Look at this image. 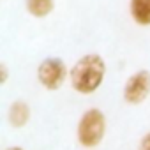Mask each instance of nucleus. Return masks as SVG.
Segmentation results:
<instances>
[{
  "label": "nucleus",
  "mask_w": 150,
  "mask_h": 150,
  "mask_svg": "<svg viewBox=\"0 0 150 150\" xmlns=\"http://www.w3.org/2000/svg\"><path fill=\"white\" fill-rule=\"evenodd\" d=\"M106 134V117L99 108L87 110L78 122V141L85 148L97 146Z\"/></svg>",
  "instance_id": "nucleus-2"
},
{
  "label": "nucleus",
  "mask_w": 150,
  "mask_h": 150,
  "mask_svg": "<svg viewBox=\"0 0 150 150\" xmlns=\"http://www.w3.org/2000/svg\"><path fill=\"white\" fill-rule=\"evenodd\" d=\"M0 72H2V80H0V83H6L7 81V67H6V64L0 65Z\"/></svg>",
  "instance_id": "nucleus-9"
},
{
  "label": "nucleus",
  "mask_w": 150,
  "mask_h": 150,
  "mask_svg": "<svg viewBox=\"0 0 150 150\" xmlns=\"http://www.w3.org/2000/svg\"><path fill=\"white\" fill-rule=\"evenodd\" d=\"M7 118H9V124H11L14 129L25 127V125L28 124V120H30V106H28L25 101H14V103L9 106Z\"/></svg>",
  "instance_id": "nucleus-5"
},
{
  "label": "nucleus",
  "mask_w": 150,
  "mask_h": 150,
  "mask_svg": "<svg viewBox=\"0 0 150 150\" xmlns=\"http://www.w3.org/2000/svg\"><path fill=\"white\" fill-rule=\"evenodd\" d=\"M129 13L136 25L148 27L150 25V0H131Z\"/></svg>",
  "instance_id": "nucleus-6"
},
{
  "label": "nucleus",
  "mask_w": 150,
  "mask_h": 150,
  "mask_svg": "<svg viewBox=\"0 0 150 150\" xmlns=\"http://www.w3.org/2000/svg\"><path fill=\"white\" fill-rule=\"evenodd\" d=\"M67 78V67L57 57L44 58L37 67V80L46 90H58Z\"/></svg>",
  "instance_id": "nucleus-3"
},
{
  "label": "nucleus",
  "mask_w": 150,
  "mask_h": 150,
  "mask_svg": "<svg viewBox=\"0 0 150 150\" xmlns=\"http://www.w3.org/2000/svg\"><path fill=\"white\" fill-rule=\"evenodd\" d=\"M6 150H23L21 146H9V148H6Z\"/></svg>",
  "instance_id": "nucleus-10"
},
{
  "label": "nucleus",
  "mask_w": 150,
  "mask_h": 150,
  "mask_svg": "<svg viewBox=\"0 0 150 150\" xmlns=\"http://www.w3.org/2000/svg\"><path fill=\"white\" fill-rule=\"evenodd\" d=\"M55 2L53 0H27V11L34 18H46L53 13Z\"/></svg>",
  "instance_id": "nucleus-7"
},
{
  "label": "nucleus",
  "mask_w": 150,
  "mask_h": 150,
  "mask_svg": "<svg viewBox=\"0 0 150 150\" xmlns=\"http://www.w3.org/2000/svg\"><path fill=\"white\" fill-rule=\"evenodd\" d=\"M124 101L129 104H141L150 94V72L141 69L134 72L124 85Z\"/></svg>",
  "instance_id": "nucleus-4"
},
{
  "label": "nucleus",
  "mask_w": 150,
  "mask_h": 150,
  "mask_svg": "<svg viewBox=\"0 0 150 150\" xmlns=\"http://www.w3.org/2000/svg\"><path fill=\"white\" fill-rule=\"evenodd\" d=\"M71 87L78 94L88 96L99 90L106 76V62L97 53L83 55L71 67Z\"/></svg>",
  "instance_id": "nucleus-1"
},
{
  "label": "nucleus",
  "mask_w": 150,
  "mask_h": 150,
  "mask_svg": "<svg viewBox=\"0 0 150 150\" xmlns=\"http://www.w3.org/2000/svg\"><path fill=\"white\" fill-rule=\"evenodd\" d=\"M139 150H150V132H146L139 141Z\"/></svg>",
  "instance_id": "nucleus-8"
}]
</instances>
